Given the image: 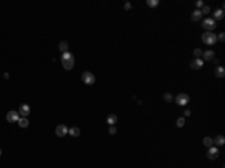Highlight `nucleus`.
<instances>
[{
	"instance_id": "obj_1",
	"label": "nucleus",
	"mask_w": 225,
	"mask_h": 168,
	"mask_svg": "<svg viewBox=\"0 0 225 168\" xmlns=\"http://www.w3.org/2000/svg\"><path fill=\"white\" fill-rule=\"evenodd\" d=\"M201 41H203L204 44H207V45H213V44H216V41H218V36H216L215 33H212V32H206V33L201 36Z\"/></svg>"
},
{
	"instance_id": "obj_2",
	"label": "nucleus",
	"mask_w": 225,
	"mask_h": 168,
	"mask_svg": "<svg viewBox=\"0 0 225 168\" xmlns=\"http://www.w3.org/2000/svg\"><path fill=\"white\" fill-rule=\"evenodd\" d=\"M81 80H83V81H84V84H87V86H92V84H95V81H96L95 75L92 74V72H89V71L83 72V75H81Z\"/></svg>"
},
{
	"instance_id": "obj_3",
	"label": "nucleus",
	"mask_w": 225,
	"mask_h": 168,
	"mask_svg": "<svg viewBox=\"0 0 225 168\" xmlns=\"http://www.w3.org/2000/svg\"><path fill=\"white\" fill-rule=\"evenodd\" d=\"M203 27L206 29V30H213L215 27H216V21L213 20V18H206L204 21H203Z\"/></svg>"
},
{
	"instance_id": "obj_4",
	"label": "nucleus",
	"mask_w": 225,
	"mask_h": 168,
	"mask_svg": "<svg viewBox=\"0 0 225 168\" xmlns=\"http://www.w3.org/2000/svg\"><path fill=\"white\" fill-rule=\"evenodd\" d=\"M6 120H8L9 123L18 122V120H20V114H18V111H9V113L6 114Z\"/></svg>"
},
{
	"instance_id": "obj_5",
	"label": "nucleus",
	"mask_w": 225,
	"mask_h": 168,
	"mask_svg": "<svg viewBox=\"0 0 225 168\" xmlns=\"http://www.w3.org/2000/svg\"><path fill=\"white\" fill-rule=\"evenodd\" d=\"M176 102H177L179 105H186L188 102H189V96L186 93H180V95L176 96Z\"/></svg>"
},
{
	"instance_id": "obj_6",
	"label": "nucleus",
	"mask_w": 225,
	"mask_h": 168,
	"mask_svg": "<svg viewBox=\"0 0 225 168\" xmlns=\"http://www.w3.org/2000/svg\"><path fill=\"white\" fill-rule=\"evenodd\" d=\"M18 114L21 116V117H27V116L30 114V107L27 104H21L20 108H18Z\"/></svg>"
},
{
	"instance_id": "obj_7",
	"label": "nucleus",
	"mask_w": 225,
	"mask_h": 168,
	"mask_svg": "<svg viewBox=\"0 0 225 168\" xmlns=\"http://www.w3.org/2000/svg\"><path fill=\"white\" fill-rule=\"evenodd\" d=\"M66 134H68V128H66V125L62 123V125H59V126L56 128V135H57V137L62 138V137H65Z\"/></svg>"
},
{
	"instance_id": "obj_8",
	"label": "nucleus",
	"mask_w": 225,
	"mask_h": 168,
	"mask_svg": "<svg viewBox=\"0 0 225 168\" xmlns=\"http://www.w3.org/2000/svg\"><path fill=\"white\" fill-rule=\"evenodd\" d=\"M207 156H209V159H216L218 156H219V150L216 149V147H209V152H207Z\"/></svg>"
},
{
	"instance_id": "obj_9",
	"label": "nucleus",
	"mask_w": 225,
	"mask_h": 168,
	"mask_svg": "<svg viewBox=\"0 0 225 168\" xmlns=\"http://www.w3.org/2000/svg\"><path fill=\"white\" fill-rule=\"evenodd\" d=\"M203 63H204L203 59H195V60L191 62V68L192 69H201L203 68Z\"/></svg>"
},
{
	"instance_id": "obj_10",
	"label": "nucleus",
	"mask_w": 225,
	"mask_h": 168,
	"mask_svg": "<svg viewBox=\"0 0 225 168\" xmlns=\"http://www.w3.org/2000/svg\"><path fill=\"white\" fill-rule=\"evenodd\" d=\"M74 65H75L74 59H69V60H62V66H63V68H65L66 71L72 69V68H74Z\"/></svg>"
},
{
	"instance_id": "obj_11",
	"label": "nucleus",
	"mask_w": 225,
	"mask_h": 168,
	"mask_svg": "<svg viewBox=\"0 0 225 168\" xmlns=\"http://www.w3.org/2000/svg\"><path fill=\"white\" fill-rule=\"evenodd\" d=\"M215 59V53L212 50H207L203 53V60H213Z\"/></svg>"
},
{
	"instance_id": "obj_12",
	"label": "nucleus",
	"mask_w": 225,
	"mask_h": 168,
	"mask_svg": "<svg viewBox=\"0 0 225 168\" xmlns=\"http://www.w3.org/2000/svg\"><path fill=\"white\" fill-rule=\"evenodd\" d=\"M68 134L71 135V137H80V128H77V126H74V128H71V129H68Z\"/></svg>"
},
{
	"instance_id": "obj_13",
	"label": "nucleus",
	"mask_w": 225,
	"mask_h": 168,
	"mask_svg": "<svg viewBox=\"0 0 225 168\" xmlns=\"http://www.w3.org/2000/svg\"><path fill=\"white\" fill-rule=\"evenodd\" d=\"M117 120H119V119H117L116 114H110L108 117H107V123H108L110 126H114V125L117 123Z\"/></svg>"
},
{
	"instance_id": "obj_14",
	"label": "nucleus",
	"mask_w": 225,
	"mask_h": 168,
	"mask_svg": "<svg viewBox=\"0 0 225 168\" xmlns=\"http://www.w3.org/2000/svg\"><path fill=\"white\" fill-rule=\"evenodd\" d=\"M201 18H203V14H201V11H194L192 12V21H201Z\"/></svg>"
},
{
	"instance_id": "obj_15",
	"label": "nucleus",
	"mask_w": 225,
	"mask_h": 168,
	"mask_svg": "<svg viewBox=\"0 0 225 168\" xmlns=\"http://www.w3.org/2000/svg\"><path fill=\"white\" fill-rule=\"evenodd\" d=\"M213 144H216V146H224V144H225V138H224V135H218V137L213 140Z\"/></svg>"
},
{
	"instance_id": "obj_16",
	"label": "nucleus",
	"mask_w": 225,
	"mask_h": 168,
	"mask_svg": "<svg viewBox=\"0 0 225 168\" xmlns=\"http://www.w3.org/2000/svg\"><path fill=\"white\" fill-rule=\"evenodd\" d=\"M68 48H69V45H68V42H66V41H62V42L59 44V50L62 51V54L66 53V51H68Z\"/></svg>"
},
{
	"instance_id": "obj_17",
	"label": "nucleus",
	"mask_w": 225,
	"mask_h": 168,
	"mask_svg": "<svg viewBox=\"0 0 225 168\" xmlns=\"http://www.w3.org/2000/svg\"><path fill=\"white\" fill-rule=\"evenodd\" d=\"M18 126H20V128H27V126H29V120H27V117H20V120H18Z\"/></svg>"
},
{
	"instance_id": "obj_18",
	"label": "nucleus",
	"mask_w": 225,
	"mask_h": 168,
	"mask_svg": "<svg viewBox=\"0 0 225 168\" xmlns=\"http://www.w3.org/2000/svg\"><path fill=\"white\" fill-rule=\"evenodd\" d=\"M203 144H204L206 147H212V146H213V138H210V137H206V138L203 140Z\"/></svg>"
},
{
	"instance_id": "obj_19",
	"label": "nucleus",
	"mask_w": 225,
	"mask_h": 168,
	"mask_svg": "<svg viewBox=\"0 0 225 168\" xmlns=\"http://www.w3.org/2000/svg\"><path fill=\"white\" fill-rule=\"evenodd\" d=\"M215 74H216V77H219V78H222V77L225 75V69H224L222 66H218V68H216V72H215Z\"/></svg>"
},
{
	"instance_id": "obj_20",
	"label": "nucleus",
	"mask_w": 225,
	"mask_h": 168,
	"mask_svg": "<svg viewBox=\"0 0 225 168\" xmlns=\"http://www.w3.org/2000/svg\"><path fill=\"white\" fill-rule=\"evenodd\" d=\"M222 18H224V11H222V9L215 11V21H216V20H222Z\"/></svg>"
},
{
	"instance_id": "obj_21",
	"label": "nucleus",
	"mask_w": 225,
	"mask_h": 168,
	"mask_svg": "<svg viewBox=\"0 0 225 168\" xmlns=\"http://www.w3.org/2000/svg\"><path fill=\"white\" fill-rule=\"evenodd\" d=\"M69 59H74L72 53H69V51H66V53L62 54V60H69Z\"/></svg>"
},
{
	"instance_id": "obj_22",
	"label": "nucleus",
	"mask_w": 225,
	"mask_h": 168,
	"mask_svg": "<svg viewBox=\"0 0 225 168\" xmlns=\"http://www.w3.org/2000/svg\"><path fill=\"white\" fill-rule=\"evenodd\" d=\"M147 5H149L150 8H155V6H158V5H159V2H158V0H149V2H147Z\"/></svg>"
},
{
	"instance_id": "obj_23",
	"label": "nucleus",
	"mask_w": 225,
	"mask_h": 168,
	"mask_svg": "<svg viewBox=\"0 0 225 168\" xmlns=\"http://www.w3.org/2000/svg\"><path fill=\"white\" fill-rule=\"evenodd\" d=\"M108 132H110V135H116V134H117V128H116V126H110Z\"/></svg>"
},
{
	"instance_id": "obj_24",
	"label": "nucleus",
	"mask_w": 225,
	"mask_h": 168,
	"mask_svg": "<svg viewBox=\"0 0 225 168\" xmlns=\"http://www.w3.org/2000/svg\"><path fill=\"white\" fill-rule=\"evenodd\" d=\"M176 125H177L179 128H182V126L185 125V119H183V117H179V119H177V122H176Z\"/></svg>"
},
{
	"instance_id": "obj_25",
	"label": "nucleus",
	"mask_w": 225,
	"mask_h": 168,
	"mask_svg": "<svg viewBox=\"0 0 225 168\" xmlns=\"http://www.w3.org/2000/svg\"><path fill=\"white\" fill-rule=\"evenodd\" d=\"M164 101H165V102H171V101H173V96H171L170 93H165V95H164Z\"/></svg>"
},
{
	"instance_id": "obj_26",
	"label": "nucleus",
	"mask_w": 225,
	"mask_h": 168,
	"mask_svg": "<svg viewBox=\"0 0 225 168\" xmlns=\"http://www.w3.org/2000/svg\"><path fill=\"white\" fill-rule=\"evenodd\" d=\"M209 12H210V8L209 6H203V9H201V14H209Z\"/></svg>"
},
{
	"instance_id": "obj_27",
	"label": "nucleus",
	"mask_w": 225,
	"mask_h": 168,
	"mask_svg": "<svg viewBox=\"0 0 225 168\" xmlns=\"http://www.w3.org/2000/svg\"><path fill=\"white\" fill-rule=\"evenodd\" d=\"M194 54H195L197 57H200V56H203V51H201V50H195V51H194Z\"/></svg>"
},
{
	"instance_id": "obj_28",
	"label": "nucleus",
	"mask_w": 225,
	"mask_h": 168,
	"mask_svg": "<svg viewBox=\"0 0 225 168\" xmlns=\"http://www.w3.org/2000/svg\"><path fill=\"white\" fill-rule=\"evenodd\" d=\"M218 39H219L221 42H224V41H225V33H219V36H218Z\"/></svg>"
},
{
	"instance_id": "obj_29",
	"label": "nucleus",
	"mask_w": 225,
	"mask_h": 168,
	"mask_svg": "<svg viewBox=\"0 0 225 168\" xmlns=\"http://www.w3.org/2000/svg\"><path fill=\"white\" fill-rule=\"evenodd\" d=\"M197 6H198V8H203L204 3H203V2H197Z\"/></svg>"
},
{
	"instance_id": "obj_30",
	"label": "nucleus",
	"mask_w": 225,
	"mask_h": 168,
	"mask_svg": "<svg viewBox=\"0 0 225 168\" xmlns=\"http://www.w3.org/2000/svg\"><path fill=\"white\" fill-rule=\"evenodd\" d=\"M125 9H131V3H125Z\"/></svg>"
},
{
	"instance_id": "obj_31",
	"label": "nucleus",
	"mask_w": 225,
	"mask_h": 168,
	"mask_svg": "<svg viewBox=\"0 0 225 168\" xmlns=\"http://www.w3.org/2000/svg\"><path fill=\"white\" fill-rule=\"evenodd\" d=\"M0 156H2V150H0Z\"/></svg>"
}]
</instances>
